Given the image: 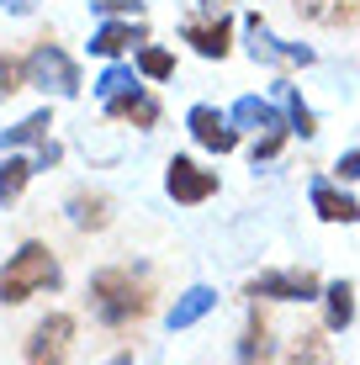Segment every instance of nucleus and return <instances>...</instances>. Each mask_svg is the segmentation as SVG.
Segmentation results:
<instances>
[{
    "label": "nucleus",
    "instance_id": "obj_1",
    "mask_svg": "<svg viewBox=\"0 0 360 365\" xmlns=\"http://www.w3.org/2000/svg\"><path fill=\"white\" fill-rule=\"evenodd\" d=\"M85 302H91L96 323H106V329H133V323L148 318V307H154V286H148V270L138 265H106L91 275V286H85Z\"/></svg>",
    "mask_w": 360,
    "mask_h": 365
},
{
    "label": "nucleus",
    "instance_id": "obj_2",
    "mask_svg": "<svg viewBox=\"0 0 360 365\" xmlns=\"http://www.w3.org/2000/svg\"><path fill=\"white\" fill-rule=\"evenodd\" d=\"M64 286V270H58V255L48 244H21L16 255L0 265V302L6 307H16V302H27L37 292H58Z\"/></svg>",
    "mask_w": 360,
    "mask_h": 365
},
{
    "label": "nucleus",
    "instance_id": "obj_3",
    "mask_svg": "<svg viewBox=\"0 0 360 365\" xmlns=\"http://www.w3.org/2000/svg\"><path fill=\"white\" fill-rule=\"evenodd\" d=\"M228 117H233V128H239V133L254 138V143H250V159H254V165H270V159L287 148V138H292V122H287V111H281L276 101L239 96V101L228 106Z\"/></svg>",
    "mask_w": 360,
    "mask_h": 365
},
{
    "label": "nucleus",
    "instance_id": "obj_4",
    "mask_svg": "<svg viewBox=\"0 0 360 365\" xmlns=\"http://www.w3.org/2000/svg\"><path fill=\"white\" fill-rule=\"evenodd\" d=\"M27 85H32V91H43V96L69 101V96H80V64H74L58 43H48V37H43V43L27 53Z\"/></svg>",
    "mask_w": 360,
    "mask_h": 365
},
{
    "label": "nucleus",
    "instance_id": "obj_5",
    "mask_svg": "<svg viewBox=\"0 0 360 365\" xmlns=\"http://www.w3.org/2000/svg\"><path fill=\"white\" fill-rule=\"evenodd\" d=\"M244 48H250L254 64H270V69H307V64H318L313 48L276 37V32L265 27V16H259V11H250V16H244Z\"/></svg>",
    "mask_w": 360,
    "mask_h": 365
},
{
    "label": "nucleus",
    "instance_id": "obj_6",
    "mask_svg": "<svg viewBox=\"0 0 360 365\" xmlns=\"http://www.w3.org/2000/svg\"><path fill=\"white\" fill-rule=\"evenodd\" d=\"M244 297H254V302H318V297H324V281H318L307 265L259 270L254 281L244 286Z\"/></svg>",
    "mask_w": 360,
    "mask_h": 365
},
{
    "label": "nucleus",
    "instance_id": "obj_7",
    "mask_svg": "<svg viewBox=\"0 0 360 365\" xmlns=\"http://www.w3.org/2000/svg\"><path fill=\"white\" fill-rule=\"evenodd\" d=\"M69 349H74V318H69V312H48V318L32 323L27 360H21V365H64Z\"/></svg>",
    "mask_w": 360,
    "mask_h": 365
},
{
    "label": "nucleus",
    "instance_id": "obj_8",
    "mask_svg": "<svg viewBox=\"0 0 360 365\" xmlns=\"http://www.w3.org/2000/svg\"><path fill=\"white\" fill-rule=\"evenodd\" d=\"M165 191H170V201H180V207H202V201L217 196V170L196 165L191 154H175L165 165Z\"/></svg>",
    "mask_w": 360,
    "mask_h": 365
},
{
    "label": "nucleus",
    "instance_id": "obj_9",
    "mask_svg": "<svg viewBox=\"0 0 360 365\" xmlns=\"http://www.w3.org/2000/svg\"><path fill=\"white\" fill-rule=\"evenodd\" d=\"M185 133H191V143L207 148V154H233L239 138H244L239 128H233V117L217 111V106H191L185 111Z\"/></svg>",
    "mask_w": 360,
    "mask_h": 365
},
{
    "label": "nucleus",
    "instance_id": "obj_10",
    "mask_svg": "<svg viewBox=\"0 0 360 365\" xmlns=\"http://www.w3.org/2000/svg\"><path fill=\"white\" fill-rule=\"evenodd\" d=\"M180 37L202 58H228V48H233V16H228V11H212V16H185L180 21Z\"/></svg>",
    "mask_w": 360,
    "mask_h": 365
},
{
    "label": "nucleus",
    "instance_id": "obj_11",
    "mask_svg": "<svg viewBox=\"0 0 360 365\" xmlns=\"http://www.w3.org/2000/svg\"><path fill=\"white\" fill-rule=\"evenodd\" d=\"M143 43H148V27H143V16H138V21H133V16H111V21H101V27L91 32V53H101V58L138 53Z\"/></svg>",
    "mask_w": 360,
    "mask_h": 365
},
{
    "label": "nucleus",
    "instance_id": "obj_12",
    "mask_svg": "<svg viewBox=\"0 0 360 365\" xmlns=\"http://www.w3.org/2000/svg\"><path fill=\"white\" fill-rule=\"evenodd\" d=\"M307 201H313V212L324 222H344V228L360 222V201L344 191L339 180H313V185H307Z\"/></svg>",
    "mask_w": 360,
    "mask_h": 365
},
{
    "label": "nucleus",
    "instance_id": "obj_13",
    "mask_svg": "<svg viewBox=\"0 0 360 365\" xmlns=\"http://www.w3.org/2000/svg\"><path fill=\"white\" fill-rule=\"evenodd\" d=\"M159 111H165V106H159V96L143 91V85H138V91H128V96H111L106 101V117L111 122H128V128H159Z\"/></svg>",
    "mask_w": 360,
    "mask_h": 365
},
{
    "label": "nucleus",
    "instance_id": "obj_14",
    "mask_svg": "<svg viewBox=\"0 0 360 365\" xmlns=\"http://www.w3.org/2000/svg\"><path fill=\"white\" fill-rule=\"evenodd\" d=\"M276 355V339H270V323L265 312L250 307V318H244V334H239V349H233V365H265Z\"/></svg>",
    "mask_w": 360,
    "mask_h": 365
},
{
    "label": "nucleus",
    "instance_id": "obj_15",
    "mask_svg": "<svg viewBox=\"0 0 360 365\" xmlns=\"http://www.w3.org/2000/svg\"><path fill=\"white\" fill-rule=\"evenodd\" d=\"M64 217H69V228H80V233H101L111 222V196L106 191H74L64 201Z\"/></svg>",
    "mask_w": 360,
    "mask_h": 365
},
{
    "label": "nucleus",
    "instance_id": "obj_16",
    "mask_svg": "<svg viewBox=\"0 0 360 365\" xmlns=\"http://www.w3.org/2000/svg\"><path fill=\"white\" fill-rule=\"evenodd\" d=\"M292 6L313 27H350V21H360V0H292Z\"/></svg>",
    "mask_w": 360,
    "mask_h": 365
},
{
    "label": "nucleus",
    "instance_id": "obj_17",
    "mask_svg": "<svg viewBox=\"0 0 360 365\" xmlns=\"http://www.w3.org/2000/svg\"><path fill=\"white\" fill-rule=\"evenodd\" d=\"M212 307H217V292H212V286H185V292L175 297V307H170V329H175V334H180V329H196Z\"/></svg>",
    "mask_w": 360,
    "mask_h": 365
},
{
    "label": "nucleus",
    "instance_id": "obj_18",
    "mask_svg": "<svg viewBox=\"0 0 360 365\" xmlns=\"http://www.w3.org/2000/svg\"><path fill=\"white\" fill-rule=\"evenodd\" d=\"M276 106L287 111V122H292V138H318V111L302 101V91H297L292 80H276Z\"/></svg>",
    "mask_w": 360,
    "mask_h": 365
},
{
    "label": "nucleus",
    "instance_id": "obj_19",
    "mask_svg": "<svg viewBox=\"0 0 360 365\" xmlns=\"http://www.w3.org/2000/svg\"><path fill=\"white\" fill-rule=\"evenodd\" d=\"M48 128H53V111H32V117H21L16 128L0 133V154H16V148H43L48 143Z\"/></svg>",
    "mask_w": 360,
    "mask_h": 365
},
{
    "label": "nucleus",
    "instance_id": "obj_20",
    "mask_svg": "<svg viewBox=\"0 0 360 365\" xmlns=\"http://www.w3.org/2000/svg\"><path fill=\"white\" fill-rule=\"evenodd\" d=\"M318 302H324V329L329 334H344L355 323V286L350 281H329Z\"/></svg>",
    "mask_w": 360,
    "mask_h": 365
},
{
    "label": "nucleus",
    "instance_id": "obj_21",
    "mask_svg": "<svg viewBox=\"0 0 360 365\" xmlns=\"http://www.w3.org/2000/svg\"><path fill=\"white\" fill-rule=\"evenodd\" d=\"M287 365H334V349H329L324 329H302V334H292V344H287Z\"/></svg>",
    "mask_w": 360,
    "mask_h": 365
},
{
    "label": "nucleus",
    "instance_id": "obj_22",
    "mask_svg": "<svg viewBox=\"0 0 360 365\" xmlns=\"http://www.w3.org/2000/svg\"><path fill=\"white\" fill-rule=\"evenodd\" d=\"M32 175H37L32 159H21V154H6V159H0V207H11V201L27 191Z\"/></svg>",
    "mask_w": 360,
    "mask_h": 365
},
{
    "label": "nucleus",
    "instance_id": "obj_23",
    "mask_svg": "<svg viewBox=\"0 0 360 365\" xmlns=\"http://www.w3.org/2000/svg\"><path fill=\"white\" fill-rule=\"evenodd\" d=\"M138 80H143V74L133 69V64H117V58H111V64L101 69V80H96L91 91H96V101L106 106L111 96H128V91H138Z\"/></svg>",
    "mask_w": 360,
    "mask_h": 365
},
{
    "label": "nucleus",
    "instance_id": "obj_24",
    "mask_svg": "<svg viewBox=\"0 0 360 365\" xmlns=\"http://www.w3.org/2000/svg\"><path fill=\"white\" fill-rule=\"evenodd\" d=\"M133 69H138L143 80H170V74H175V53L159 48V43H143L138 53H133Z\"/></svg>",
    "mask_w": 360,
    "mask_h": 365
},
{
    "label": "nucleus",
    "instance_id": "obj_25",
    "mask_svg": "<svg viewBox=\"0 0 360 365\" xmlns=\"http://www.w3.org/2000/svg\"><path fill=\"white\" fill-rule=\"evenodd\" d=\"M27 85V58H11V53H0V101H11Z\"/></svg>",
    "mask_w": 360,
    "mask_h": 365
},
{
    "label": "nucleus",
    "instance_id": "obj_26",
    "mask_svg": "<svg viewBox=\"0 0 360 365\" xmlns=\"http://www.w3.org/2000/svg\"><path fill=\"white\" fill-rule=\"evenodd\" d=\"M91 11L101 21H111V16H133V21H138L143 16V0H91Z\"/></svg>",
    "mask_w": 360,
    "mask_h": 365
},
{
    "label": "nucleus",
    "instance_id": "obj_27",
    "mask_svg": "<svg viewBox=\"0 0 360 365\" xmlns=\"http://www.w3.org/2000/svg\"><path fill=\"white\" fill-rule=\"evenodd\" d=\"M334 180H339V185H355L360 180V148H344V154L334 159Z\"/></svg>",
    "mask_w": 360,
    "mask_h": 365
},
{
    "label": "nucleus",
    "instance_id": "obj_28",
    "mask_svg": "<svg viewBox=\"0 0 360 365\" xmlns=\"http://www.w3.org/2000/svg\"><path fill=\"white\" fill-rule=\"evenodd\" d=\"M58 159H64V148H58V143H53V138H48V143H43V148H37V159H32V165H37V170H53V165H58Z\"/></svg>",
    "mask_w": 360,
    "mask_h": 365
},
{
    "label": "nucleus",
    "instance_id": "obj_29",
    "mask_svg": "<svg viewBox=\"0 0 360 365\" xmlns=\"http://www.w3.org/2000/svg\"><path fill=\"white\" fill-rule=\"evenodd\" d=\"M0 6H6L11 16H27V11H37V0H0Z\"/></svg>",
    "mask_w": 360,
    "mask_h": 365
},
{
    "label": "nucleus",
    "instance_id": "obj_30",
    "mask_svg": "<svg viewBox=\"0 0 360 365\" xmlns=\"http://www.w3.org/2000/svg\"><path fill=\"white\" fill-rule=\"evenodd\" d=\"M106 365H138V360H133V355H128V349H122V355H111Z\"/></svg>",
    "mask_w": 360,
    "mask_h": 365
},
{
    "label": "nucleus",
    "instance_id": "obj_31",
    "mask_svg": "<svg viewBox=\"0 0 360 365\" xmlns=\"http://www.w3.org/2000/svg\"><path fill=\"white\" fill-rule=\"evenodd\" d=\"M202 11H207V16H212V11H222V0H202Z\"/></svg>",
    "mask_w": 360,
    "mask_h": 365
}]
</instances>
